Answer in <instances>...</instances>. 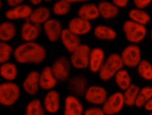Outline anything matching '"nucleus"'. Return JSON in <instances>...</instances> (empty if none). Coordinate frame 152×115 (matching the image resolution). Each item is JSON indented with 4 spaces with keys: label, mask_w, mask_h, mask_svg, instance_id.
Wrapping results in <instances>:
<instances>
[{
    "label": "nucleus",
    "mask_w": 152,
    "mask_h": 115,
    "mask_svg": "<svg viewBox=\"0 0 152 115\" xmlns=\"http://www.w3.org/2000/svg\"><path fill=\"white\" fill-rule=\"evenodd\" d=\"M124 65L135 68L141 61V51L137 44H130L126 46L120 54Z\"/></svg>",
    "instance_id": "39448f33"
},
{
    "label": "nucleus",
    "mask_w": 152,
    "mask_h": 115,
    "mask_svg": "<svg viewBox=\"0 0 152 115\" xmlns=\"http://www.w3.org/2000/svg\"><path fill=\"white\" fill-rule=\"evenodd\" d=\"M71 67L70 60L65 56H60L57 58L50 67L58 82H64L68 80Z\"/></svg>",
    "instance_id": "423d86ee"
},
{
    "label": "nucleus",
    "mask_w": 152,
    "mask_h": 115,
    "mask_svg": "<svg viewBox=\"0 0 152 115\" xmlns=\"http://www.w3.org/2000/svg\"><path fill=\"white\" fill-rule=\"evenodd\" d=\"M51 12L50 9L45 6H39L33 9L28 21L40 25L50 18Z\"/></svg>",
    "instance_id": "4be33fe9"
},
{
    "label": "nucleus",
    "mask_w": 152,
    "mask_h": 115,
    "mask_svg": "<svg viewBox=\"0 0 152 115\" xmlns=\"http://www.w3.org/2000/svg\"><path fill=\"white\" fill-rule=\"evenodd\" d=\"M19 86L13 81L0 83V104L5 107L13 106L20 97Z\"/></svg>",
    "instance_id": "7ed1b4c3"
},
{
    "label": "nucleus",
    "mask_w": 152,
    "mask_h": 115,
    "mask_svg": "<svg viewBox=\"0 0 152 115\" xmlns=\"http://www.w3.org/2000/svg\"><path fill=\"white\" fill-rule=\"evenodd\" d=\"M144 109L148 111H152V97L150 98V100L147 103V104L144 106Z\"/></svg>",
    "instance_id": "58836bf2"
},
{
    "label": "nucleus",
    "mask_w": 152,
    "mask_h": 115,
    "mask_svg": "<svg viewBox=\"0 0 152 115\" xmlns=\"http://www.w3.org/2000/svg\"><path fill=\"white\" fill-rule=\"evenodd\" d=\"M139 75L147 81L152 80V64L147 60H141L137 67Z\"/></svg>",
    "instance_id": "2f4dec72"
},
{
    "label": "nucleus",
    "mask_w": 152,
    "mask_h": 115,
    "mask_svg": "<svg viewBox=\"0 0 152 115\" xmlns=\"http://www.w3.org/2000/svg\"><path fill=\"white\" fill-rule=\"evenodd\" d=\"M58 83L50 66H45L39 73L40 88L43 90H53Z\"/></svg>",
    "instance_id": "6ab92c4d"
},
{
    "label": "nucleus",
    "mask_w": 152,
    "mask_h": 115,
    "mask_svg": "<svg viewBox=\"0 0 152 115\" xmlns=\"http://www.w3.org/2000/svg\"><path fill=\"white\" fill-rule=\"evenodd\" d=\"M117 86L121 90H125L131 84L132 79L128 71L125 69L120 70L114 76Z\"/></svg>",
    "instance_id": "cd10ccee"
},
{
    "label": "nucleus",
    "mask_w": 152,
    "mask_h": 115,
    "mask_svg": "<svg viewBox=\"0 0 152 115\" xmlns=\"http://www.w3.org/2000/svg\"><path fill=\"white\" fill-rule=\"evenodd\" d=\"M12 53V47L9 43L0 41V65L9 61Z\"/></svg>",
    "instance_id": "72a5a7b5"
},
{
    "label": "nucleus",
    "mask_w": 152,
    "mask_h": 115,
    "mask_svg": "<svg viewBox=\"0 0 152 115\" xmlns=\"http://www.w3.org/2000/svg\"><path fill=\"white\" fill-rule=\"evenodd\" d=\"M46 111L50 114L57 113L61 107V96L59 93L55 90H51L46 94L43 102Z\"/></svg>",
    "instance_id": "4468645a"
},
{
    "label": "nucleus",
    "mask_w": 152,
    "mask_h": 115,
    "mask_svg": "<svg viewBox=\"0 0 152 115\" xmlns=\"http://www.w3.org/2000/svg\"><path fill=\"white\" fill-rule=\"evenodd\" d=\"M90 50L91 48L88 45L81 44L75 51L71 53L69 60L71 66L78 70L87 68Z\"/></svg>",
    "instance_id": "6e6552de"
},
{
    "label": "nucleus",
    "mask_w": 152,
    "mask_h": 115,
    "mask_svg": "<svg viewBox=\"0 0 152 115\" xmlns=\"http://www.w3.org/2000/svg\"><path fill=\"white\" fill-rule=\"evenodd\" d=\"M15 60L20 64H38L46 58L47 52L45 48L35 41L24 42L13 50Z\"/></svg>",
    "instance_id": "f257e3e1"
},
{
    "label": "nucleus",
    "mask_w": 152,
    "mask_h": 115,
    "mask_svg": "<svg viewBox=\"0 0 152 115\" xmlns=\"http://www.w3.org/2000/svg\"><path fill=\"white\" fill-rule=\"evenodd\" d=\"M152 0H133V3L137 8L144 9L151 4Z\"/></svg>",
    "instance_id": "c9c22d12"
},
{
    "label": "nucleus",
    "mask_w": 152,
    "mask_h": 115,
    "mask_svg": "<svg viewBox=\"0 0 152 115\" xmlns=\"http://www.w3.org/2000/svg\"><path fill=\"white\" fill-rule=\"evenodd\" d=\"M24 0H6L7 4L11 8L23 4Z\"/></svg>",
    "instance_id": "4c0bfd02"
},
{
    "label": "nucleus",
    "mask_w": 152,
    "mask_h": 115,
    "mask_svg": "<svg viewBox=\"0 0 152 115\" xmlns=\"http://www.w3.org/2000/svg\"><path fill=\"white\" fill-rule=\"evenodd\" d=\"M2 1L0 0V10L2 8Z\"/></svg>",
    "instance_id": "79ce46f5"
},
{
    "label": "nucleus",
    "mask_w": 152,
    "mask_h": 115,
    "mask_svg": "<svg viewBox=\"0 0 152 115\" xmlns=\"http://www.w3.org/2000/svg\"><path fill=\"white\" fill-rule=\"evenodd\" d=\"M120 54L112 53L105 59L100 70L99 76L101 80L107 81L113 78L115 74L124 67Z\"/></svg>",
    "instance_id": "f03ea898"
},
{
    "label": "nucleus",
    "mask_w": 152,
    "mask_h": 115,
    "mask_svg": "<svg viewBox=\"0 0 152 115\" xmlns=\"http://www.w3.org/2000/svg\"><path fill=\"white\" fill-rule=\"evenodd\" d=\"M22 87L24 91L30 96H35L39 91V73L36 70L29 72L24 79Z\"/></svg>",
    "instance_id": "2eb2a0df"
},
{
    "label": "nucleus",
    "mask_w": 152,
    "mask_h": 115,
    "mask_svg": "<svg viewBox=\"0 0 152 115\" xmlns=\"http://www.w3.org/2000/svg\"><path fill=\"white\" fill-rule=\"evenodd\" d=\"M71 4L64 0H58L55 2L52 7L53 13L58 16L67 15L71 11Z\"/></svg>",
    "instance_id": "473e14b6"
},
{
    "label": "nucleus",
    "mask_w": 152,
    "mask_h": 115,
    "mask_svg": "<svg viewBox=\"0 0 152 115\" xmlns=\"http://www.w3.org/2000/svg\"><path fill=\"white\" fill-rule=\"evenodd\" d=\"M40 33V25L33 24L29 21L25 22L20 29L21 38L24 42L34 41L39 38Z\"/></svg>",
    "instance_id": "f3484780"
},
{
    "label": "nucleus",
    "mask_w": 152,
    "mask_h": 115,
    "mask_svg": "<svg viewBox=\"0 0 152 115\" xmlns=\"http://www.w3.org/2000/svg\"><path fill=\"white\" fill-rule=\"evenodd\" d=\"M129 19L141 25H147L151 20V17L144 9L133 8L128 12Z\"/></svg>",
    "instance_id": "bb28decb"
},
{
    "label": "nucleus",
    "mask_w": 152,
    "mask_h": 115,
    "mask_svg": "<svg viewBox=\"0 0 152 115\" xmlns=\"http://www.w3.org/2000/svg\"><path fill=\"white\" fill-rule=\"evenodd\" d=\"M88 87V80L83 74H77L68 80V90L71 95L77 97H83Z\"/></svg>",
    "instance_id": "1a4fd4ad"
},
{
    "label": "nucleus",
    "mask_w": 152,
    "mask_h": 115,
    "mask_svg": "<svg viewBox=\"0 0 152 115\" xmlns=\"http://www.w3.org/2000/svg\"><path fill=\"white\" fill-rule=\"evenodd\" d=\"M108 96L105 88L100 86L93 85L88 86L84 97L85 100L95 106L102 105Z\"/></svg>",
    "instance_id": "9d476101"
},
{
    "label": "nucleus",
    "mask_w": 152,
    "mask_h": 115,
    "mask_svg": "<svg viewBox=\"0 0 152 115\" xmlns=\"http://www.w3.org/2000/svg\"><path fill=\"white\" fill-rule=\"evenodd\" d=\"M17 34V28L10 21L0 24V41L8 42L12 40Z\"/></svg>",
    "instance_id": "393cba45"
},
{
    "label": "nucleus",
    "mask_w": 152,
    "mask_h": 115,
    "mask_svg": "<svg viewBox=\"0 0 152 115\" xmlns=\"http://www.w3.org/2000/svg\"><path fill=\"white\" fill-rule=\"evenodd\" d=\"M43 1H46V2H50V1H52V0H43Z\"/></svg>",
    "instance_id": "a18cd8bd"
},
{
    "label": "nucleus",
    "mask_w": 152,
    "mask_h": 115,
    "mask_svg": "<svg viewBox=\"0 0 152 115\" xmlns=\"http://www.w3.org/2000/svg\"><path fill=\"white\" fill-rule=\"evenodd\" d=\"M67 28L75 35L80 36L90 32L92 29V25L91 22L77 16L69 21Z\"/></svg>",
    "instance_id": "f8f14e48"
},
{
    "label": "nucleus",
    "mask_w": 152,
    "mask_h": 115,
    "mask_svg": "<svg viewBox=\"0 0 152 115\" xmlns=\"http://www.w3.org/2000/svg\"><path fill=\"white\" fill-rule=\"evenodd\" d=\"M150 38H151V40L152 41V29H151V31H150Z\"/></svg>",
    "instance_id": "37998d69"
},
{
    "label": "nucleus",
    "mask_w": 152,
    "mask_h": 115,
    "mask_svg": "<svg viewBox=\"0 0 152 115\" xmlns=\"http://www.w3.org/2000/svg\"><path fill=\"white\" fill-rule=\"evenodd\" d=\"M100 16L105 19H110L116 17L119 12V8L112 2L100 1L97 5Z\"/></svg>",
    "instance_id": "5701e85b"
},
{
    "label": "nucleus",
    "mask_w": 152,
    "mask_h": 115,
    "mask_svg": "<svg viewBox=\"0 0 152 115\" xmlns=\"http://www.w3.org/2000/svg\"><path fill=\"white\" fill-rule=\"evenodd\" d=\"M105 59V52L102 48L95 47L91 49L88 65L90 71L93 73H99Z\"/></svg>",
    "instance_id": "dca6fc26"
},
{
    "label": "nucleus",
    "mask_w": 152,
    "mask_h": 115,
    "mask_svg": "<svg viewBox=\"0 0 152 115\" xmlns=\"http://www.w3.org/2000/svg\"><path fill=\"white\" fill-rule=\"evenodd\" d=\"M130 0H112V2L118 8H125L127 6Z\"/></svg>",
    "instance_id": "e433bc0d"
},
{
    "label": "nucleus",
    "mask_w": 152,
    "mask_h": 115,
    "mask_svg": "<svg viewBox=\"0 0 152 115\" xmlns=\"http://www.w3.org/2000/svg\"><path fill=\"white\" fill-rule=\"evenodd\" d=\"M77 14L78 17L90 22L100 17L97 5L93 3H86L82 5L79 8Z\"/></svg>",
    "instance_id": "412c9836"
},
{
    "label": "nucleus",
    "mask_w": 152,
    "mask_h": 115,
    "mask_svg": "<svg viewBox=\"0 0 152 115\" xmlns=\"http://www.w3.org/2000/svg\"><path fill=\"white\" fill-rule=\"evenodd\" d=\"M151 5H152V2H151Z\"/></svg>",
    "instance_id": "49530a36"
},
{
    "label": "nucleus",
    "mask_w": 152,
    "mask_h": 115,
    "mask_svg": "<svg viewBox=\"0 0 152 115\" xmlns=\"http://www.w3.org/2000/svg\"><path fill=\"white\" fill-rule=\"evenodd\" d=\"M43 25V31L49 41L56 42L60 39L63 31L61 21L55 18H50Z\"/></svg>",
    "instance_id": "9b49d317"
},
{
    "label": "nucleus",
    "mask_w": 152,
    "mask_h": 115,
    "mask_svg": "<svg viewBox=\"0 0 152 115\" xmlns=\"http://www.w3.org/2000/svg\"><path fill=\"white\" fill-rule=\"evenodd\" d=\"M140 89V88L138 86L132 83L125 90H124L123 96L126 106L129 107L134 106Z\"/></svg>",
    "instance_id": "c756f323"
},
{
    "label": "nucleus",
    "mask_w": 152,
    "mask_h": 115,
    "mask_svg": "<svg viewBox=\"0 0 152 115\" xmlns=\"http://www.w3.org/2000/svg\"><path fill=\"white\" fill-rule=\"evenodd\" d=\"M43 0H29L31 4H32L34 5H38L40 4Z\"/></svg>",
    "instance_id": "a19ab883"
},
{
    "label": "nucleus",
    "mask_w": 152,
    "mask_h": 115,
    "mask_svg": "<svg viewBox=\"0 0 152 115\" xmlns=\"http://www.w3.org/2000/svg\"><path fill=\"white\" fill-rule=\"evenodd\" d=\"M93 34L97 39L104 41H113L117 37V32L113 28L102 24L94 27Z\"/></svg>",
    "instance_id": "b1692460"
},
{
    "label": "nucleus",
    "mask_w": 152,
    "mask_h": 115,
    "mask_svg": "<svg viewBox=\"0 0 152 115\" xmlns=\"http://www.w3.org/2000/svg\"><path fill=\"white\" fill-rule=\"evenodd\" d=\"M45 111L42 101L38 98H34L27 103L24 115H45Z\"/></svg>",
    "instance_id": "c85d7f7f"
},
{
    "label": "nucleus",
    "mask_w": 152,
    "mask_h": 115,
    "mask_svg": "<svg viewBox=\"0 0 152 115\" xmlns=\"http://www.w3.org/2000/svg\"><path fill=\"white\" fill-rule=\"evenodd\" d=\"M60 39L64 47L69 53H72L81 44L79 36L71 32L68 28L63 29Z\"/></svg>",
    "instance_id": "aec40b11"
},
{
    "label": "nucleus",
    "mask_w": 152,
    "mask_h": 115,
    "mask_svg": "<svg viewBox=\"0 0 152 115\" xmlns=\"http://www.w3.org/2000/svg\"><path fill=\"white\" fill-rule=\"evenodd\" d=\"M18 75V68L16 65L8 61L1 64L0 76L6 81H13Z\"/></svg>",
    "instance_id": "a878e982"
},
{
    "label": "nucleus",
    "mask_w": 152,
    "mask_h": 115,
    "mask_svg": "<svg viewBox=\"0 0 152 115\" xmlns=\"http://www.w3.org/2000/svg\"><path fill=\"white\" fill-rule=\"evenodd\" d=\"M83 115H105V114L102 107L95 106L84 110Z\"/></svg>",
    "instance_id": "f704fd0d"
},
{
    "label": "nucleus",
    "mask_w": 152,
    "mask_h": 115,
    "mask_svg": "<svg viewBox=\"0 0 152 115\" xmlns=\"http://www.w3.org/2000/svg\"><path fill=\"white\" fill-rule=\"evenodd\" d=\"M152 97V87L145 86L140 89L134 106L138 108L144 107Z\"/></svg>",
    "instance_id": "7c9ffc66"
},
{
    "label": "nucleus",
    "mask_w": 152,
    "mask_h": 115,
    "mask_svg": "<svg viewBox=\"0 0 152 115\" xmlns=\"http://www.w3.org/2000/svg\"><path fill=\"white\" fill-rule=\"evenodd\" d=\"M147 115H152V111H151L150 112V113H149V114H148Z\"/></svg>",
    "instance_id": "c03bdc74"
},
{
    "label": "nucleus",
    "mask_w": 152,
    "mask_h": 115,
    "mask_svg": "<svg viewBox=\"0 0 152 115\" xmlns=\"http://www.w3.org/2000/svg\"><path fill=\"white\" fill-rule=\"evenodd\" d=\"M33 9L29 5L21 4L7 10L5 16L9 21L28 19Z\"/></svg>",
    "instance_id": "ddd939ff"
},
{
    "label": "nucleus",
    "mask_w": 152,
    "mask_h": 115,
    "mask_svg": "<svg viewBox=\"0 0 152 115\" xmlns=\"http://www.w3.org/2000/svg\"><path fill=\"white\" fill-rule=\"evenodd\" d=\"M125 105L123 93L117 91L107 96L102 108L105 115H115L121 112Z\"/></svg>",
    "instance_id": "0eeeda50"
},
{
    "label": "nucleus",
    "mask_w": 152,
    "mask_h": 115,
    "mask_svg": "<svg viewBox=\"0 0 152 115\" xmlns=\"http://www.w3.org/2000/svg\"><path fill=\"white\" fill-rule=\"evenodd\" d=\"M84 111V106L78 97L71 94L66 97L64 115H83Z\"/></svg>",
    "instance_id": "a211bd4d"
},
{
    "label": "nucleus",
    "mask_w": 152,
    "mask_h": 115,
    "mask_svg": "<svg viewBox=\"0 0 152 115\" xmlns=\"http://www.w3.org/2000/svg\"><path fill=\"white\" fill-rule=\"evenodd\" d=\"M66 2H67L68 3L71 4L73 3H77V2H86L88 1L89 0H64Z\"/></svg>",
    "instance_id": "ea45409f"
},
{
    "label": "nucleus",
    "mask_w": 152,
    "mask_h": 115,
    "mask_svg": "<svg viewBox=\"0 0 152 115\" xmlns=\"http://www.w3.org/2000/svg\"><path fill=\"white\" fill-rule=\"evenodd\" d=\"M122 31L126 40L130 44H138L142 41L147 34L145 25L137 24L130 19L124 22Z\"/></svg>",
    "instance_id": "20e7f679"
}]
</instances>
